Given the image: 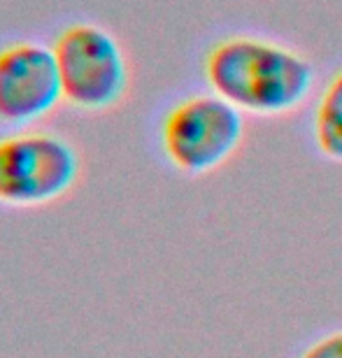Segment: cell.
<instances>
[{"label": "cell", "instance_id": "obj_6", "mask_svg": "<svg viewBox=\"0 0 342 358\" xmlns=\"http://www.w3.org/2000/svg\"><path fill=\"white\" fill-rule=\"evenodd\" d=\"M312 140L317 152L342 163V70L324 84L312 110Z\"/></svg>", "mask_w": 342, "mask_h": 358}, {"label": "cell", "instance_id": "obj_3", "mask_svg": "<svg viewBox=\"0 0 342 358\" xmlns=\"http://www.w3.org/2000/svg\"><path fill=\"white\" fill-rule=\"evenodd\" d=\"M63 100L82 112H108L131 89V63L121 42L103 26L73 24L54 42Z\"/></svg>", "mask_w": 342, "mask_h": 358}, {"label": "cell", "instance_id": "obj_7", "mask_svg": "<svg viewBox=\"0 0 342 358\" xmlns=\"http://www.w3.org/2000/svg\"><path fill=\"white\" fill-rule=\"evenodd\" d=\"M298 358H342V328L315 340L303 349Z\"/></svg>", "mask_w": 342, "mask_h": 358}, {"label": "cell", "instance_id": "obj_4", "mask_svg": "<svg viewBox=\"0 0 342 358\" xmlns=\"http://www.w3.org/2000/svg\"><path fill=\"white\" fill-rule=\"evenodd\" d=\"M82 159L68 138L19 131L0 138V205L40 207L75 189Z\"/></svg>", "mask_w": 342, "mask_h": 358}, {"label": "cell", "instance_id": "obj_2", "mask_svg": "<svg viewBox=\"0 0 342 358\" xmlns=\"http://www.w3.org/2000/svg\"><path fill=\"white\" fill-rule=\"evenodd\" d=\"M247 121L217 93L182 98L161 121V149L182 175L203 177L226 166L245 142Z\"/></svg>", "mask_w": 342, "mask_h": 358}, {"label": "cell", "instance_id": "obj_1", "mask_svg": "<svg viewBox=\"0 0 342 358\" xmlns=\"http://www.w3.org/2000/svg\"><path fill=\"white\" fill-rule=\"evenodd\" d=\"M203 77L212 93L252 117H287L308 103L317 70L294 47L256 35L217 40L203 59Z\"/></svg>", "mask_w": 342, "mask_h": 358}, {"label": "cell", "instance_id": "obj_5", "mask_svg": "<svg viewBox=\"0 0 342 358\" xmlns=\"http://www.w3.org/2000/svg\"><path fill=\"white\" fill-rule=\"evenodd\" d=\"M63 100L54 49L21 40L0 49V124L28 126L49 117Z\"/></svg>", "mask_w": 342, "mask_h": 358}]
</instances>
